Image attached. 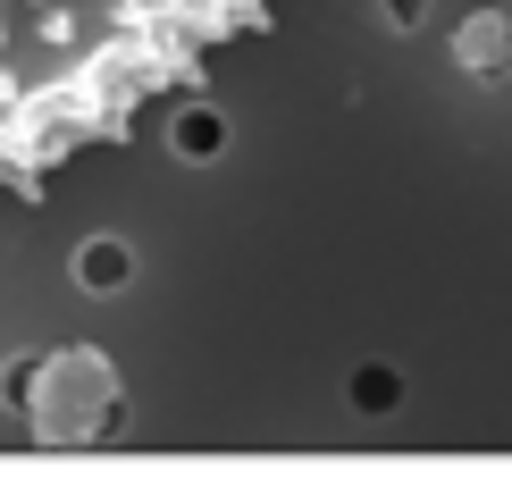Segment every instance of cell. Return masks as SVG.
Wrapping results in <instances>:
<instances>
[{
  "instance_id": "cell-1",
  "label": "cell",
  "mask_w": 512,
  "mask_h": 487,
  "mask_svg": "<svg viewBox=\"0 0 512 487\" xmlns=\"http://www.w3.org/2000/svg\"><path fill=\"white\" fill-rule=\"evenodd\" d=\"M269 0H0V202L110 143Z\"/></svg>"
}]
</instances>
